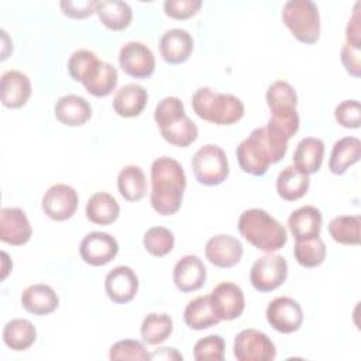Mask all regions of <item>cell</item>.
Returning <instances> with one entry per match:
<instances>
[{
  "mask_svg": "<svg viewBox=\"0 0 361 361\" xmlns=\"http://www.w3.org/2000/svg\"><path fill=\"white\" fill-rule=\"evenodd\" d=\"M186 189V173L172 157H159L151 165L149 202L154 212L172 216L179 212Z\"/></svg>",
  "mask_w": 361,
  "mask_h": 361,
  "instance_id": "cell-1",
  "label": "cell"
},
{
  "mask_svg": "<svg viewBox=\"0 0 361 361\" xmlns=\"http://www.w3.org/2000/svg\"><path fill=\"white\" fill-rule=\"evenodd\" d=\"M288 140L269 131L265 126L254 128L235 149L240 169L252 176H264L269 165L282 161L288 151Z\"/></svg>",
  "mask_w": 361,
  "mask_h": 361,
  "instance_id": "cell-2",
  "label": "cell"
},
{
  "mask_svg": "<svg viewBox=\"0 0 361 361\" xmlns=\"http://www.w3.org/2000/svg\"><path fill=\"white\" fill-rule=\"evenodd\" d=\"M237 227L247 243L264 252H276L288 241L286 228L264 209L244 210L238 217Z\"/></svg>",
  "mask_w": 361,
  "mask_h": 361,
  "instance_id": "cell-3",
  "label": "cell"
},
{
  "mask_svg": "<svg viewBox=\"0 0 361 361\" xmlns=\"http://www.w3.org/2000/svg\"><path fill=\"white\" fill-rule=\"evenodd\" d=\"M154 120L162 138L171 145L186 148L197 140V126L186 116L182 100L175 96H166L158 102L154 110Z\"/></svg>",
  "mask_w": 361,
  "mask_h": 361,
  "instance_id": "cell-4",
  "label": "cell"
},
{
  "mask_svg": "<svg viewBox=\"0 0 361 361\" xmlns=\"http://www.w3.org/2000/svg\"><path fill=\"white\" fill-rule=\"evenodd\" d=\"M192 109L199 118L216 126H231L238 123L245 111L240 97L220 93L209 86L199 87L192 94Z\"/></svg>",
  "mask_w": 361,
  "mask_h": 361,
  "instance_id": "cell-5",
  "label": "cell"
},
{
  "mask_svg": "<svg viewBox=\"0 0 361 361\" xmlns=\"http://www.w3.org/2000/svg\"><path fill=\"white\" fill-rule=\"evenodd\" d=\"M282 21L302 44L312 45L320 38V14L310 0H289L282 8Z\"/></svg>",
  "mask_w": 361,
  "mask_h": 361,
  "instance_id": "cell-6",
  "label": "cell"
},
{
  "mask_svg": "<svg viewBox=\"0 0 361 361\" xmlns=\"http://www.w3.org/2000/svg\"><path fill=\"white\" fill-rule=\"evenodd\" d=\"M195 179L204 186H217L223 183L230 173V164L224 149L216 144L200 147L190 162Z\"/></svg>",
  "mask_w": 361,
  "mask_h": 361,
  "instance_id": "cell-7",
  "label": "cell"
},
{
  "mask_svg": "<svg viewBox=\"0 0 361 361\" xmlns=\"http://www.w3.org/2000/svg\"><path fill=\"white\" fill-rule=\"evenodd\" d=\"M288 278V262L285 257L265 252L257 258L250 269V282L261 293L272 292L283 285Z\"/></svg>",
  "mask_w": 361,
  "mask_h": 361,
  "instance_id": "cell-8",
  "label": "cell"
},
{
  "mask_svg": "<svg viewBox=\"0 0 361 361\" xmlns=\"http://www.w3.org/2000/svg\"><path fill=\"white\" fill-rule=\"evenodd\" d=\"M233 353L237 361H272L276 357V347L265 333L244 329L234 338Z\"/></svg>",
  "mask_w": 361,
  "mask_h": 361,
  "instance_id": "cell-9",
  "label": "cell"
},
{
  "mask_svg": "<svg viewBox=\"0 0 361 361\" xmlns=\"http://www.w3.org/2000/svg\"><path fill=\"white\" fill-rule=\"evenodd\" d=\"M265 317L275 331L292 334L302 327L303 310L293 298L278 296L268 303Z\"/></svg>",
  "mask_w": 361,
  "mask_h": 361,
  "instance_id": "cell-10",
  "label": "cell"
},
{
  "mask_svg": "<svg viewBox=\"0 0 361 361\" xmlns=\"http://www.w3.org/2000/svg\"><path fill=\"white\" fill-rule=\"evenodd\" d=\"M121 71L134 79H148L155 72L154 52L140 41L126 42L118 52Z\"/></svg>",
  "mask_w": 361,
  "mask_h": 361,
  "instance_id": "cell-11",
  "label": "cell"
},
{
  "mask_svg": "<svg viewBox=\"0 0 361 361\" xmlns=\"http://www.w3.org/2000/svg\"><path fill=\"white\" fill-rule=\"evenodd\" d=\"M79 196L75 188L66 183H55L44 193L42 212L54 221L69 220L78 210Z\"/></svg>",
  "mask_w": 361,
  "mask_h": 361,
  "instance_id": "cell-12",
  "label": "cell"
},
{
  "mask_svg": "<svg viewBox=\"0 0 361 361\" xmlns=\"http://www.w3.org/2000/svg\"><path fill=\"white\" fill-rule=\"evenodd\" d=\"M118 254L117 240L104 231L87 233L79 244V255L87 265L103 267Z\"/></svg>",
  "mask_w": 361,
  "mask_h": 361,
  "instance_id": "cell-13",
  "label": "cell"
},
{
  "mask_svg": "<svg viewBox=\"0 0 361 361\" xmlns=\"http://www.w3.org/2000/svg\"><path fill=\"white\" fill-rule=\"evenodd\" d=\"M209 296L220 322L235 320L243 314L245 309L244 292L234 282H220L213 288Z\"/></svg>",
  "mask_w": 361,
  "mask_h": 361,
  "instance_id": "cell-14",
  "label": "cell"
},
{
  "mask_svg": "<svg viewBox=\"0 0 361 361\" xmlns=\"http://www.w3.org/2000/svg\"><path fill=\"white\" fill-rule=\"evenodd\" d=\"M244 254L243 244L238 238L230 234H217L207 240L204 245L206 259L221 269L235 267Z\"/></svg>",
  "mask_w": 361,
  "mask_h": 361,
  "instance_id": "cell-15",
  "label": "cell"
},
{
  "mask_svg": "<svg viewBox=\"0 0 361 361\" xmlns=\"http://www.w3.org/2000/svg\"><path fill=\"white\" fill-rule=\"evenodd\" d=\"M138 276L133 268L118 265L104 278V290L107 298L117 305L131 302L138 292Z\"/></svg>",
  "mask_w": 361,
  "mask_h": 361,
  "instance_id": "cell-16",
  "label": "cell"
},
{
  "mask_svg": "<svg viewBox=\"0 0 361 361\" xmlns=\"http://www.w3.org/2000/svg\"><path fill=\"white\" fill-rule=\"evenodd\" d=\"M32 235V227L25 212L20 207L0 210V240L10 245H24Z\"/></svg>",
  "mask_w": 361,
  "mask_h": 361,
  "instance_id": "cell-17",
  "label": "cell"
},
{
  "mask_svg": "<svg viewBox=\"0 0 361 361\" xmlns=\"http://www.w3.org/2000/svg\"><path fill=\"white\" fill-rule=\"evenodd\" d=\"M206 278V265L197 255L193 254L183 255L180 259H178L172 271L173 283L183 293L196 292L203 288Z\"/></svg>",
  "mask_w": 361,
  "mask_h": 361,
  "instance_id": "cell-18",
  "label": "cell"
},
{
  "mask_svg": "<svg viewBox=\"0 0 361 361\" xmlns=\"http://www.w3.org/2000/svg\"><path fill=\"white\" fill-rule=\"evenodd\" d=\"M32 86L30 78L16 69L6 71L0 79V100L7 109H20L31 97Z\"/></svg>",
  "mask_w": 361,
  "mask_h": 361,
  "instance_id": "cell-19",
  "label": "cell"
},
{
  "mask_svg": "<svg viewBox=\"0 0 361 361\" xmlns=\"http://www.w3.org/2000/svg\"><path fill=\"white\" fill-rule=\"evenodd\" d=\"M195 41L189 31L183 28H171L159 39V54L169 65L186 62L193 52Z\"/></svg>",
  "mask_w": 361,
  "mask_h": 361,
  "instance_id": "cell-20",
  "label": "cell"
},
{
  "mask_svg": "<svg viewBox=\"0 0 361 361\" xmlns=\"http://www.w3.org/2000/svg\"><path fill=\"white\" fill-rule=\"evenodd\" d=\"M92 113L90 103L79 94H63L54 106L55 118L68 127L83 126L92 118Z\"/></svg>",
  "mask_w": 361,
  "mask_h": 361,
  "instance_id": "cell-21",
  "label": "cell"
},
{
  "mask_svg": "<svg viewBox=\"0 0 361 361\" xmlns=\"http://www.w3.org/2000/svg\"><path fill=\"white\" fill-rule=\"evenodd\" d=\"M21 306L31 314L47 316L59 306V298L54 288L45 283H32L21 293Z\"/></svg>",
  "mask_w": 361,
  "mask_h": 361,
  "instance_id": "cell-22",
  "label": "cell"
},
{
  "mask_svg": "<svg viewBox=\"0 0 361 361\" xmlns=\"http://www.w3.org/2000/svg\"><path fill=\"white\" fill-rule=\"evenodd\" d=\"M148 92L138 83H127L121 86L113 97V110L117 116L133 118L140 116L147 107Z\"/></svg>",
  "mask_w": 361,
  "mask_h": 361,
  "instance_id": "cell-23",
  "label": "cell"
},
{
  "mask_svg": "<svg viewBox=\"0 0 361 361\" xmlns=\"http://www.w3.org/2000/svg\"><path fill=\"white\" fill-rule=\"evenodd\" d=\"M117 83V69L111 63L100 59L94 63V66L82 80V85L86 89V92L94 97H107L113 93V90H116Z\"/></svg>",
  "mask_w": 361,
  "mask_h": 361,
  "instance_id": "cell-24",
  "label": "cell"
},
{
  "mask_svg": "<svg viewBox=\"0 0 361 361\" xmlns=\"http://www.w3.org/2000/svg\"><path fill=\"white\" fill-rule=\"evenodd\" d=\"M324 158V142L317 137L302 138L293 152V166L310 176L320 171Z\"/></svg>",
  "mask_w": 361,
  "mask_h": 361,
  "instance_id": "cell-25",
  "label": "cell"
},
{
  "mask_svg": "<svg viewBox=\"0 0 361 361\" xmlns=\"http://www.w3.org/2000/svg\"><path fill=\"white\" fill-rule=\"evenodd\" d=\"M323 224L322 212L314 206H302L288 217V228L295 240L319 237Z\"/></svg>",
  "mask_w": 361,
  "mask_h": 361,
  "instance_id": "cell-26",
  "label": "cell"
},
{
  "mask_svg": "<svg viewBox=\"0 0 361 361\" xmlns=\"http://www.w3.org/2000/svg\"><path fill=\"white\" fill-rule=\"evenodd\" d=\"M361 158V141L357 137H343L333 144L329 171L333 175H344L350 166Z\"/></svg>",
  "mask_w": 361,
  "mask_h": 361,
  "instance_id": "cell-27",
  "label": "cell"
},
{
  "mask_svg": "<svg viewBox=\"0 0 361 361\" xmlns=\"http://www.w3.org/2000/svg\"><path fill=\"white\" fill-rule=\"evenodd\" d=\"M85 213L90 223L109 226L118 219L120 204L113 195L107 192H96L87 199Z\"/></svg>",
  "mask_w": 361,
  "mask_h": 361,
  "instance_id": "cell-28",
  "label": "cell"
},
{
  "mask_svg": "<svg viewBox=\"0 0 361 361\" xmlns=\"http://www.w3.org/2000/svg\"><path fill=\"white\" fill-rule=\"evenodd\" d=\"M185 324L195 331H202L220 323L219 316L214 312L210 296H197L190 300L183 310Z\"/></svg>",
  "mask_w": 361,
  "mask_h": 361,
  "instance_id": "cell-29",
  "label": "cell"
},
{
  "mask_svg": "<svg viewBox=\"0 0 361 361\" xmlns=\"http://www.w3.org/2000/svg\"><path fill=\"white\" fill-rule=\"evenodd\" d=\"M96 14L102 24L111 31H123L133 21V8L120 0L96 1Z\"/></svg>",
  "mask_w": 361,
  "mask_h": 361,
  "instance_id": "cell-30",
  "label": "cell"
},
{
  "mask_svg": "<svg viewBox=\"0 0 361 361\" xmlns=\"http://www.w3.org/2000/svg\"><path fill=\"white\" fill-rule=\"evenodd\" d=\"M310 186V179L307 175L302 173L293 165L283 168L276 178V192L278 196L286 202H296L302 199Z\"/></svg>",
  "mask_w": 361,
  "mask_h": 361,
  "instance_id": "cell-31",
  "label": "cell"
},
{
  "mask_svg": "<svg viewBox=\"0 0 361 361\" xmlns=\"http://www.w3.org/2000/svg\"><path fill=\"white\" fill-rule=\"evenodd\" d=\"M37 340V329L27 319H11L3 327V343L13 351H25Z\"/></svg>",
  "mask_w": 361,
  "mask_h": 361,
  "instance_id": "cell-32",
  "label": "cell"
},
{
  "mask_svg": "<svg viewBox=\"0 0 361 361\" xmlns=\"http://www.w3.org/2000/svg\"><path fill=\"white\" fill-rule=\"evenodd\" d=\"M147 178L138 165H127L117 175L118 193L127 202H140L147 195Z\"/></svg>",
  "mask_w": 361,
  "mask_h": 361,
  "instance_id": "cell-33",
  "label": "cell"
},
{
  "mask_svg": "<svg viewBox=\"0 0 361 361\" xmlns=\"http://www.w3.org/2000/svg\"><path fill=\"white\" fill-rule=\"evenodd\" d=\"M173 331V320L168 313H148L140 327V334L147 345H159Z\"/></svg>",
  "mask_w": 361,
  "mask_h": 361,
  "instance_id": "cell-34",
  "label": "cell"
},
{
  "mask_svg": "<svg viewBox=\"0 0 361 361\" xmlns=\"http://www.w3.org/2000/svg\"><path fill=\"white\" fill-rule=\"evenodd\" d=\"M360 227L361 217L358 214L337 216L330 220L327 230L330 237L341 245H358L360 244Z\"/></svg>",
  "mask_w": 361,
  "mask_h": 361,
  "instance_id": "cell-35",
  "label": "cell"
},
{
  "mask_svg": "<svg viewBox=\"0 0 361 361\" xmlns=\"http://www.w3.org/2000/svg\"><path fill=\"white\" fill-rule=\"evenodd\" d=\"M326 244L319 237L295 240L293 245V257L296 262L303 268H316L322 265L326 259Z\"/></svg>",
  "mask_w": 361,
  "mask_h": 361,
  "instance_id": "cell-36",
  "label": "cell"
},
{
  "mask_svg": "<svg viewBox=\"0 0 361 361\" xmlns=\"http://www.w3.org/2000/svg\"><path fill=\"white\" fill-rule=\"evenodd\" d=\"M267 104L271 113L296 109L298 93L295 87L286 80H275L271 83L265 93Z\"/></svg>",
  "mask_w": 361,
  "mask_h": 361,
  "instance_id": "cell-37",
  "label": "cell"
},
{
  "mask_svg": "<svg viewBox=\"0 0 361 361\" xmlns=\"http://www.w3.org/2000/svg\"><path fill=\"white\" fill-rule=\"evenodd\" d=\"M142 245L148 254L161 258L168 255L173 250L175 235L169 228L155 226L144 233Z\"/></svg>",
  "mask_w": 361,
  "mask_h": 361,
  "instance_id": "cell-38",
  "label": "cell"
},
{
  "mask_svg": "<svg viewBox=\"0 0 361 361\" xmlns=\"http://www.w3.org/2000/svg\"><path fill=\"white\" fill-rule=\"evenodd\" d=\"M299 126H300V118H299L298 110L292 109V110L271 113V117L265 127L269 131L275 133L276 135L289 141L298 133Z\"/></svg>",
  "mask_w": 361,
  "mask_h": 361,
  "instance_id": "cell-39",
  "label": "cell"
},
{
  "mask_svg": "<svg viewBox=\"0 0 361 361\" xmlns=\"http://www.w3.org/2000/svg\"><path fill=\"white\" fill-rule=\"evenodd\" d=\"M226 355L224 338L219 334H210L199 338L193 345V357L197 361H223Z\"/></svg>",
  "mask_w": 361,
  "mask_h": 361,
  "instance_id": "cell-40",
  "label": "cell"
},
{
  "mask_svg": "<svg viewBox=\"0 0 361 361\" xmlns=\"http://www.w3.org/2000/svg\"><path fill=\"white\" fill-rule=\"evenodd\" d=\"M110 360H135L147 361L151 360V353L147 351L145 345L141 341L126 338L116 341L109 351Z\"/></svg>",
  "mask_w": 361,
  "mask_h": 361,
  "instance_id": "cell-41",
  "label": "cell"
},
{
  "mask_svg": "<svg viewBox=\"0 0 361 361\" xmlns=\"http://www.w3.org/2000/svg\"><path fill=\"white\" fill-rule=\"evenodd\" d=\"M99 61V56L89 49H76L68 59V73L75 80L82 83L89 71Z\"/></svg>",
  "mask_w": 361,
  "mask_h": 361,
  "instance_id": "cell-42",
  "label": "cell"
},
{
  "mask_svg": "<svg viewBox=\"0 0 361 361\" xmlns=\"http://www.w3.org/2000/svg\"><path fill=\"white\" fill-rule=\"evenodd\" d=\"M336 121L350 130L360 128L361 124V106L357 99H348L338 103L334 109Z\"/></svg>",
  "mask_w": 361,
  "mask_h": 361,
  "instance_id": "cell-43",
  "label": "cell"
},
{
  "mask_svg": "<svg viewBox=\"0 0 361 361\" xmlns=\"http://www.w3.org/2000/svg\"><path fill=\"white\" fill-rule=\"evenodd\" d=\"M202 7L200 0H166L164 13L173 20H188L197 14Z\"/></svg>",
  "mask_w": 361,
  "mask_h": 361,
  "instance_id": "cell-44",
  "label": "cell"
},
{
  "mask_svg": "<svg viewBox=\"0 0 361 361\" xmlns=\"http://www.w3.org/2000/svg\"><path fill=\"white\" fill-rule=\"evenodd\" d=\"M62 13L73 20H83L96 13V1L94 0H83V1H72L63 0L59 3Z\"/></svg>",
  "mask_w": 361,
  "mask_h": 361,
  "instance_id": "cell-45",
  "label": "cell"
},
{
  "mask_svg": "<svg viewBox=\"0 0 361 361\" xmlns=\"http://www.w3.org/2000/svg\"><path fill=\"white\" fill-rule=\"evenodd\" d=\"M341 63L348 75L353 78L361 76V48L344 44L340 52Z\"/></svg>",
  "mask_w": 361,
  "mask_h": 361,
  "instance_id": "cell-46",
  "label": "cell"
},
{
  "mask_svg": "<svg viewBox=\"0 0 361 361\" xmlns=\"http://www.w3.org/2000/svg\"><path fill=\"white\" fill-rule=\"evenodd\" d=\"M360 3L355 4L353 16L348 20V24L345 27V44L353 47L361 48V28H360V13H358Z\"/></svg>",
  "mask_w": 361,
  "mask_h": 361,
  "instance_id": "cell-47",
  "label": "cell"
},
{
  "mask_svg": "<svg viewBox=\"0 0 361 361\" xmlns=\"http://www.w3.org/2000/svg\"><path fill=\"white\" fill-rule=\"evenodd\" d=\"M154 358L173 361V360H183V355L173 347H161L157 351L151 353V360H154Z\"/></svg>",
  "mask_w": 361,
  "mask_h": 361,
  "instance_id": "cell-48",
  "label": "cell"
},
{
  "mask_svg": "<svg viewBox=\"0 0 361 361\" xmlns=\"http://www.w3.org/2000/svg\"><path fill=\"white\" fill-rule=\"evenodd\" d=\"M13 269V262L6 251H1V279L4 281Z\"/></svg>",
  "mask_w": 361,
  "mask_h": 361,
  "instance_id": "cell-49",
  "label": "cell"
}]
</instances>
